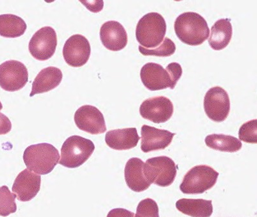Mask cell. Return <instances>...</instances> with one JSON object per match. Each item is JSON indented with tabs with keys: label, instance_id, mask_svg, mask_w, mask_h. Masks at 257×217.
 I'll return each mask as SVG.
<instances>
[{
	"label": "cell",
	"instance_id": "4fadbf2b",
	"mask_svg": "<svg viewBox=\"0 0 257 217\" xmlns=\"http://www.w3.org/2000/svg\"><path fill=\"white\" fill-rule=\"evenodd\" d=\"M74 120L78 128L85 132L94 135L106 132V127L103 115L94 106H82L75 112Z\"/></svg>",
	"mask_w": 257,
	"mask_h": 217
},
{
	"label": "cell",
	"instance_id": "6da1fadb",
	"mask_svg": "<svg viewBox=\"0 0 257 217\" xmlns=\"http://www.w3.org/2000/svg\"><path fill=\"white\" fill-rule=\"evenodd\" d=\"M182 68L177 62H171L166 69L154 62H148L142 67L141 81L150 91H159L170 87L175 88L182 75Z\"/></svg>",
	"mask_w": 257,
	"mask_h": 217
},
{
	"label": "cell",
	"instance_id": "30bf717a",
	"mask_svg": "<svg viewBox=\"0 0 257 217\" xmlns=\"http://www.w3.org/2000/svg\"><path fill=\"white\" fill-rule=\"evenodd\" d=\"M57 46L56 32L51 27L41 28L30 41L29 52L38 61H46L54 55Z\"/></svg>",
	"mask_w": 257,
	"mask_h": 217
},
{
	"label": "cell",
	"instance_id": "e0dca14e",
	"mask_svg": "<svg viewBox=\"0 0 257 217\" xmlns=\"http://www.w3.org/2000/svg\"><path fill=\"white\" fill-rule=\"evenodd\" d=\"M144 165L141 159L133 158L125 165L124 179L127 186L135 192H142L151 186L144 174Z\"/></svg>",
	"mask_w": 257,
	"mask_h": 217
},
{
	"label": "cell",
	"instance_id": "4316f807",
	"mask_svg": "<svg viewBox=\"0 0 257 217\" xmlns=\"http://www.w3.org/2000/svg\"><path fill=\"white\" fill-rule=\"evenodd\" d=\"M238 138L242 142L248 144L257 143V121H249L242 125L238 131Z\"/></svg>",
	"mask_w": 257,
	"mask_h": 217
},
{
	"label": "cell",
	"instance_id": "603a6c76",
	"mask_svg": "<svg viewBox=\"0 0 257 217\" xmlns=\"http://www.w3.org/2000/svg\"><path fill=\"white\" fill-rule=\"evenodd\" d=\"M205 144L210 149L221 152H236L241 149V142L234 136L213 134L206 137Z\"/></svg>",
	"mask_w": 257,
	"mask_h": 217
},
{
	"label": "cell",
	"instance_id": "484cf974",
	"mask_svg": "<svg viewBox=\"0 0 257 217\" xmlns=\"http://www.w3.org/2000/svg\"><path fill=\"white\" fill-rule=\"evenodd\" d=\"M135 216L160 217L158 205L152 198H145L139 203Z\"/></svg>",
	"mask_w": 257,
	"mask_h": 217
},
{
	"label": "cell",
	"instance_id": "f546056e",
	"mask_svg": "<svg viewBox=\"0 0 257 217\" xmlns=\"http://www.w3.org/2000/svg\"><path fill=\"white\" fill-rule=\"evenodd\" d=\"M3 108V105H2V103L1 101H0V111H1Z\"/></svg>",
	"mask_w": 257,
	"mask_h": 217
},
{
	"label": "cell",
	"instance_id": "8fae6325",
	"mask_svg": "<svg viewBox=\"0 0 257 217\" xmlns=\"http://www.w3.org/2000/svg\"><path fill=\"white\" fill-rule=\"evenodd\" d=\"M141 116L155 124L170 121L174 112L172 101L166 96L152 97L143 101L140 106Z\"/></svg>",
	"mask_w": 257,
	"mask_h": 217
},
{
	"label": "cell",
	"instance_id": "2e32d148",
	"mask_svg": "<svg viewBox=\"0 0 257 217\" xmlns=\"http://www.w3.org/2000/svg\"><path fill=\"white\" fill-rule=\"evenodd\" d=\"M99 36L104 47L113 52L123 49L128 43L126 30L116 21L105 22L101 27Z\"/></svg>",
	"mask_w": 257,
	"mask_h": 217
},
{
	"label": "cell",
	"instance_id": "ffe728a7",
	"mask_svg": "<svg viewBox=\"0 0 257 217\" xmlns=\"http://www.w3.org/2000/svg\"><path fill=\"white\" fill-rule=\"evenodd\" d=\"M232 34L230 20L228 18L219 20L211 28L208 43L213 50H223L230 43Z\"/></svg>",
	"mask_w": 257,
	"mask_h": 217
},
{
	"label": "cell",
	"instance_id": "d6986e66",
	"mask_svg": "<svg viewBox=\"0 0 257 217\" xmlns=\"http://www.w3.org/2000/svg\"><path fill=\"white\" fill-rule=\"evenodd\" d=\"M62 71L56 67L50 66L44 68L32 83L30 96L51 91L61 84L62 80Z\"/></svg>",
	"mask_w": 257,
	"mask_h": 217
},
{
	"label": "cell",
	"instance_id": "3957f363",
	"mask_svg": "<svg viewBox=\"0 0 257 217\" xmlns=\"http://www.w3.org/2000/svg\"><path fill=\"white\" fill-rule=\"evenodd\" d=\"M59 159V151L46 143L31 145L23 154V160L28 169L40 175L50 174Z\"/></svg>",
	"mask_w": 257,
	"mask_h": 217
},
{
	"label": "cell",
	"instance_id": "7c38bea8",
	"mask_svg": "<svg viewBox=\"0 0 257 217\" xmlns=\"http://www.w3.org/2000/svg\"><path fill=\"white\" fill-rule=\"evenodd\" d=\"M91 45L85 37L75 34L66 41L63 57L69 66L78 68L85 65L91 55Z\"/></svg>",
	"mask_w": 257,
	"mask_h": 217
},
{
	"label": "cell",
	"instance_id": "8992f818",
	"mask_svg": "<svg viewBox=\"0 0 257 217\" xmlns=\"http://www.w3.org/2000/svg\"><path fill=\"white\" fill-rule=\"evenodd\" d=\"M218 177L219 173L209 166H195L185 175L180 190L185 194L205 193L216 184Z\"/></svg>",
	"mask_w": 257,
	"mask_h": 217
},
{
	"label": "cell",
	"instance_id": "d4e9b609",
	"mask_svg": "<svg viewBox=\"0 0 257 217\" xmlns=\"http://www.w3.org/2000/svg\"><path fill=\"white\" fill-rule=\"evenodd\" d=\"M176 45L171 39L165 38L163 42L161 44L159 47L154 49H147L140 46L139 50L141 54L145 56H157V57H170L175 54L176 52Z\"/></svg>",
	"mask_w": 257,
	"mask_h": 217
},
{
	"label": "cell",
	"instance_id": "5bb4252c",
	"mask_svg": "<svg viewBox=\"0 0 257 217\" xmlns=\"http://www.w3.org/2000/svg\"><path fill=\"white\" fill-rule=\"evenodd\" d=\"M41 184L40 175L25 169L16 177L12 190L18 200L28 202L38 195L40 191Z\"/></svg>",
	"mask_w": 257,
	"mask_h": 217
},
{
	"label": "cell",
	"instance_id": "ac0fdd59",
	"mask_svg": "<svg viewBox=\"0 0 257 217\" xmlns=\"http://www.w3.org/2000/svg\"><path fill=\"white\" fill-rule=\"evenodd\" d=\"M141 138L135 128L115 129L106 133L105 142L115 151H126L136 147Z\"/></svg>",
	"mask_w": 257,
	"mask_h": 217
},
{
	"label": "cell",
	"instance_id": "cb8c5ba5",
	"mask_svg": "<svg viewBox=\"0 0 257 217\" xmlns=\"http://www.w3.org/2000/svg\"><path fill=\"white\" fill-rule=\"evenodd\" d=\"M16 195L11 192L9 187H0V216H8L17 211Z\"/></svg>",
	"mask_w": 257,
	"mask_h": 217
},
{
	"label": "cell",
	"instance_id": "277c9868",
	"mask_svg": "<svg viewBox=\"0 0 257 217\" xmlns=\"http://www.w3.org/2000/svg\"><path fill=\"white\" fill-rule=\"evenodd\" d=\"M167 25L163 16L157 13H150L141 18L136 27L137 41L141 47L156 48L163 42Z\"/></svg>",
	"mask_w": 257,
	"mask_h": 217
},
{
	"label": "cell",
	"instance_id": "7402d4cb",
	"mask_svg": "<svg viewBox=\"0 0 257 217\" xmlns=\"http://www.w3.org/2000/svg\"><path fill=\"white\" fill-rule=\"evenodd\" d=\"M27 28L26 23L19 16L0 15V36L4 38H19L25 34Z\"/></svg>",
	"mask_w": 257,
	"mask_h": 217
},
{
	"label": "cell",
	"instance_id": "9a60e30c",
	"mask_svg": "<svg viewBox=\"0 0 257 217\" xmlns=\"http://www.w3.org/2000/svg\"><path fill=\"white\" fill-rule=\"evenodd\" d=\"M175 133L144 125L141 128V149L145 153L164 150L170 146Z\"/></svg>",
	"mask_w": 257,
	"mask_h": 217
},
{
	"label": "cell",
	"instance_id": "f1b7e54d",
	"mask_svg": "<svg viewBox=\"0 0 257 217\" xmlns=\"http://www.w3.org/2000/svg\"><path fill=\"white\" fill-rule=\"evenodd\" d=\"M106 217H135V213L123 208H115L111 210Z\"/></svg>",
	"mask_w": 257,
	"mask_h": 217
},
{
	"label": "cell",
	"instance_id": "52a82bcc",
	"mask_svg": "<svg viewBox=\"0 0 257 217\" xmlns=\"http://www.w3.org/2000/svg\"><path fill=\"white\" fill-rule=\"evenodd\" d=\"M178 166L168 156L148 159L144 165V174L150 183L161 187L171 185L177 176Z\"/></svg>",
	"mask_w": 257,
	"mask_h": 217
},
{
	"label": "cell",
	"instance_id": "9c48e42d",
	"mask_svg": "<svg viewBox=\"0 0 257 217\" xmlns=\"http://www.w3.org/2000/svg\"><path fill=\"white\" fill-rule=\"evenodd\" d=\"M203 105L206 115L214 122L225 121L230 113V98L228 93L221 87H213L208 90Z\"/></svg>",
	"mask_w": 257,
	"mask_h": 217
},
{
	"label": "cell",
	"instance_id": "5b68a950",
	"mask_svg": "<svg viewBox=\"0 0 257 217\" xmlns=\"http://www.w3.org/2000/svg\"><path fill=\"white\" fill-rule=\"evenodd\" d=\"M94 149L91 140L80 136H70L62 145L60 165L69 168L79 167L89 159Z\"/></svg>",
	"mask_w": 257,
	"mask_h": 217
},
{
	"label": "cell",
	"instance_id": "ba28073f",
	"mask_svg": "<svg viewBox=\"0 0 257 217\" xmlns=\"http://www.w3.org/2000/svg\"><path fill=\"white\" fill-rule=\"evenodd\" d=\"M29 82V72L22 62L11 60L0 65V87L5 91H19Z\"/></svg>",
	"mask_w": 257,
	"mask_h": 217
},
{
	"label": "cell",
	"instance_id": "83f0119b",
	"mask_svg": "<svg viewBox=\"0 0 257 217\" xmlns=\"http://www.w3.org/2000/svg\"><path fill=\"white\" fill-rule=\"evenodd\" d=\"M12 129V124L10 120L3 113L0 112V135L8 134Z\"/></svg>",
	"mask_w": 257,
	"mask_h": 217
},
{
	"label": "cell",
	"instance_id": "7a4b0ae2",
	"mask_svg": "<svg viewBox=\"0 0 257 217\" xmlns=\"http://www.w3.org/2000/svg\"><path fill=\"white\" fill-rule=\"evenodd\" d=\"M174 28L178 39L188 45H200L209 36L207 21L196 13L187 12L178 16Z\"/></svg>",
	"mask_w": 257,
	"mask_h": 217
},
{
	"label": "cell",
	"instance_id": "44dd1931",
	"mask_svg": "<svg viewBox=\"0 0 257 217\" xmlns=\"http://www.w3.org/2000/svg\"><path fill=\"white\" fill-rule=\"evenodd\" d=\"M178 211L192 217H210L213 213L212 200L182 198L176 203Z\"/></svg>",
	"mask_w": 257,
	"mask_h": 217
}]
</instances>
